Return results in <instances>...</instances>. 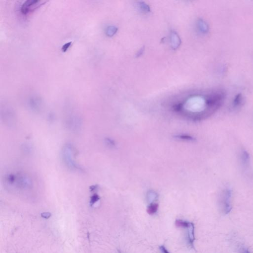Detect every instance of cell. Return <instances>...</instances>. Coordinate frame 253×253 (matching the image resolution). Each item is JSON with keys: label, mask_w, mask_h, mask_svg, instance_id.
<instances>
[{"label": "cell", "mask_w": 253, "mask_h": 253, "mask_svg": "<svg viewBox=\"0 0 253 253\" xmlns=\"http://www.w3.org/2000/svg\"><path fill=\"white\" fill-rule=\"evenodd\" d=\"M5 180L9 186L18 190H30L33 186L32 179L28 175L23 173L7 174Z\"/></svg>", "instance_id": "1"}, {"label": "cell", "mask_w": 253, "mask_h": 253, "mask_svg": "<svg viewBox=\"0 0 253 253\" xmlns=\"http://www.w3.org/2000/svg\"><path fill=\"white\" fill-rule=\"evenodd\" d=\"M73 146L70 143H66L61 151V157L64 164L70 170L81 171L82 168L76 162L75 158V150Z\"/></svg>", "instance_id": "2"}, {"label": "cell", "mask_w": 253, "mask_h": 253, "mask_svg": "<svg viewBox=\"0 0 253 253\" xmlns=\"http://www.w3.org/2000/svg\"><path fill=\"white\" fill-rule=\"evenodd\" d=\"M46 2H43L37 0H27L25 2L21 7V12L23 15H27L34 11L40 7Z\"/></svg>", "instance_id": "3"}, {"label": "cell", "mask_w": 253, "mask_h": 253, "mask_svg": "<svg viewBox=\"0 0 253 253\" xmlns=\"http://www.w3.org/2000/svg\"><path fill=\"white\" fill-rule=\"evenodd\" d=\"M231 196H232L231 191L229 189H226L224 191L221 196V208L224 213L225 214L229 213L232 209Z\"/></svg>", "instance_id": "4"}, {"label": "cell", "mask_w": 253, "mask_h": 253, "mask_svg": "<svg viewBox=\"0 0 253 253\" xmlns=\"http://www.w3.org/2000/svg\"><path fill=\"white\" fill-rule=\"evenodd\" d=\"M82 123L79 118L76 116H73L70 118L66 123V126L69 130L73 132H79L81 129Z\"/></svg>", "instance_id": "5"}, {"label": "cell", "mask_w": 253, "mask_h": 253, "mask_svg": "<svg viewBox=\"0 0 253 253\" xmlns=\"http://www.w3.org/2000/svg\"><path fill=\"white\" fill-rule=\"evenodd\" d=\"M187 229H188V236L190 244L193 245L195 240L194 226L193 223H190Z\"/></svg>", "instance_id": "6"}, {"label": "cell", "mask_w": 253, "mask_h": 253, "mask_svg": "<svg viewBox=\"0 0 253 253\" xmlns=\"http://www.w3.org/2000/svg\"><path fill=\"white\" fill-rule=\"evenodd\" d=\"M159 208V205L157 203H151L148 206L147 212L149 215H154L156 213Z\"/></svg>", "instance_id": "7"}, {"label": "cell", "mask_w": 253, "mask_h": 253, "mask_svg": "<svg viewBox=\"0 0 253 253\" xmlns=\"http://www.w3.org/2000/svg\"><path fill=\"white\" fill-rule=\"evenodd\" d=\"M190 222H187V221L181 220H177L175 222L176 225L178 228H185V229H187L190 225Z\"/></svg>", "instance_id": "8"}, {"label": "cell", "mask_w": 253, "mask_h": 253, "mask_svg": "<svg viewBox=\"0 0 253 253\" xmlns=\"http://www.w3.org/2000/svg\"><path fill=\"white\" fill-rule=\"evenodd\" d=\"M99 199H100V197L97 194H94L92 195L90 199V205L91 206H93L95 203L98 202V201H99Z\"/></svg>", "instance_id": "9"}, {"label": "cell", "mask_w": 253, "mask_h": 253, "mask_svg": "<svg viewBox=\"0 0 253 253\" xmlns=\"http://www.w3.org/2000/svg\"><path fill=\"white\" fill-rule=\"evenodd\" d=\"M177 137L180 138L181 139H184V140H186V141H191L194 140V138L190 136H187V135H180V136H177Z\"/></svg>", "instance_id": "10"}, {"label": "cell", "mask_w": 253, "mask_h": 253, "mask_svg": "<svg viewBox=\"0 0 253 253\" xmlns=\"http://www.w3.org/2000/svg\"><path fill=\"white\" fill-rule=\"evenodd\" d=\"M116 32V29L113 27H109L107 30V34L108 35L112 36Z\"/></svg>", "instance_id": "11"}, {"label": "cell", "mask_w": 253, "mask_h": 253, "mask_svg": "<svg viewBox=\"0 0 253 253\" xmlns=\"http://www.w3.org/2000/svg\"><path fill=\"white\" fill-rule=\"evenodd\" d=\"M71 44H72V42H69L68 43H66L65 45H64L63 47H62V50L63 52L66 51V50H68V49L69 48L70 46H71Z\"/></svg>", "instance_id": "12"}, {"label": "cell", "mask_w": 253, "mask_h": 253, "mask_svg": "<svg viewBox=\"0 0 253 253\" xmlns=\"http://www.w3.org/2000/svg\"><path fill=\"white\" fill-rule=\"evenodd\" d=\"M41 216H42V218H44V219H49L51 216V214L50 213H49V212L43 213L41 214Z\"/></svg>", "instance_id": "13"}, {"label": "cell", "mask_w": 253, "mask_h": 253, "mask_svg": "<svg viewBox=\"0 0 253 253\" xmlns=\"http://www.w3.org/2000/svg\"><path fill=\"white\" fill-rule=\"evenodd\" d=\"M31 146H30L29 144H24V147H23V149L25 151L30 152L31 150Z\"/></svg>", "instance_id": "14"}, {"label": "cell", "mask_w": 253, "mask_h": 253, "mask_svg": "<svg viewBox=\"0 0 253 253\" xmlns=\"http://www.w3.org/2000/svg\"><path fill=\"white\" fill-rule=\"evenodd\" d=\"M239 253H251L250 252V251H249L247 249V248H246L245 247H242L240 248L239 250Z\"/></svg>", "instance_id": "15"}, {"label": "cell", "mask_w": 253, "mask_h": 253, "mask_svg": "<svg viewBox=\"0 0 253 253\" xmlns=\"http://www.w3.org/2000/svg\"><path fill=\"white\" fill-rule=\"evenodd\" d=\"M105 142H106L107 144V145H109V146H113L115 145L113 141H112V140L109 139V138H107V139H105Z\"/></svg>", "instance_id": "16"}, {"label": "cell", "mask_w": 253, "mask_h": 253, "mask_svg": "<svg viewBox=\"0 0 253 253\" xmlns=\"http://www.w3.org/2000/svg\"><path fill=\"white\" fill-rule=\"evenodd\" d=\"M160 249L161 250L162 253H170L169 251H168L166 249L164 246H161L160 247Z\"/></svg>", "instance_id": "17"}, {"label": "cell", "mask_w": 253, "mask_h": 253, "mask_svg": "<svg viewBox=\"0 0 253 253\" xmlns=\"http://www.w3.org/2000/svg\"><path fill=\"white\" fill-rule=\"evenodd\" d=\"M98 186L97 185H93L91 186V188H90V190H91L92 191H94L95 190H97L98 189Z\"/></svg>", "instance_id": "18"}]
</instances>
